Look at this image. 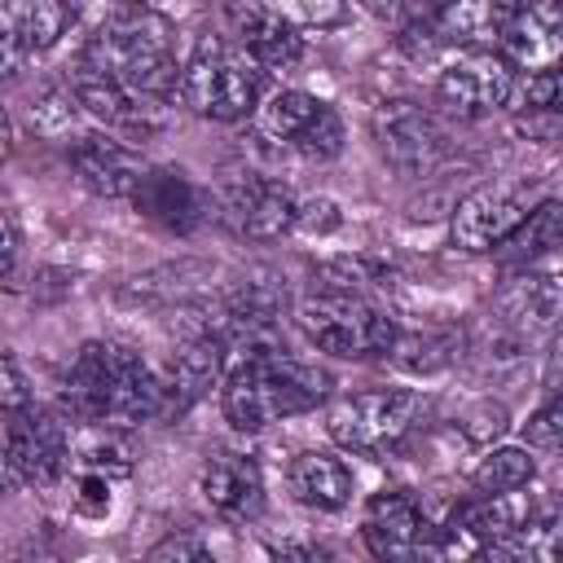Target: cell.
<instances>
[{
    "label": "cell",
    "mask_w": 563,
    "mask_h": 563,
    "mask_svg": "<svg viewBox=\"0 0 563 563\" xmlns=\"http://www.w3.org/2000/svg\"><path fill=\"white\" fill-rule=\"evenodd\" d=\"M66 84H70L79 110L92 114V119L106 123V128H119V132H128V136H145V132L163 128V106L132 97L128 88H119L114 79H106V75H97V70H88V66H79V62L70 66V79H66Z\"/></svg>",
    "instance_id": "e0dca14e"
},
{
    "label": "cell",
    "mask_w": 563,
    "mask_h": 563,
    "mask_svg": "<svg viewBox=\"0 0 563 563\" xmlns=\"http://www.w3.org/2000/svg\"><path fill=\"white\" fill-rule=\"evenodd\" d=\"M62 409L75 422L97 427L163 422V383L141 352L110 339H88L62 374Z\"/></svg>",
    "instance_id": "6da1fadb"
},
{
    "label": "cell",
    "mask_w": 563,
    "mask_h": 563,
    "mask_svg": "<svg viewBox=\"0 0 563 563\" xmlns=\"http://www.w3.org/2000/svg\"><path fill=\"white\" fill-rule=\"evenodd\" d=\"M528 128L532 132H545V136H563V114H532Z\"/></svg>",
    "instance_id": "f35d334b"
},
{
    "label": "cell",
    "mask_w": 563,
    "mask_h": 563,
    "mask_svg": "<svg viewBox=\"0 0 563 563\" xmlns=\"http://www.w3.org/2000/svg\"><path fill=\"white\" fill-rule=\"evenodd\" d=\"M321 97H312V92H303V88H277V92H268L264 101H260V110H255V119H260V132L264 136H273V141H282V145H295L308 128H312V119L321 114Z\"/></svg>",
    "instance_id": "d4e9b609"
},
{
    "label": "cell",
    "mask_w": 563,
    "mask_h": 563,
    "mask_svg": "<svg viewBox=\"0 0 563 563\" xmlns=\"http://www.w3.org/2000/svg\"><path fill=\"white\" fill-rule=\"evenodd\" d=\"M541 202H545L541 189L528 180H488V185L471 189L466 198H457L449 238H453V246H462L471 255L501 251Z\"/></svg>",
    "instance_id": "52a82bcc"
},
{
    "label": "cell",
    "mask_w": 563,
    "mask_h": 563,
    "mask_svg": "<svg viewBox=\"0 0 563 563\" xmlns=\"http://www.w3.org/2000/svg\"><path fill=\"white\" fill-rule=\"evenodd\" d=\"M519 110L528 114H563V70H545V75H528L519 88Z\"/></svg>",
    "instance_id": "1f68e13d"
},
{
    "label": "cell",
    "mask_w": 563,
    "mask_h": 563,
    "mask_svg": "<svg viewBox=\"0 0 563 563\" xmlns=\"http://www.w3.org/2000/svg\"><path fill=\"white\" fill-rule=\"evenodd\" d=\"M198 493L224 519H255L264 510V471L246 453H216L198 475Z\"/></svg>",
    "instance_id": "ffe728a7"
},
{
    "label": "cell",
    "mask_w": 563,
    "mask_h": 563,
    "mask_svg": "<svg viewBox=\"0 0 563 563\" xmlns=\"http://www.w3.org/2000/svg\"><path fill=\"white\" fill-rule=\"evenodd\" d=\"M497 53L515 70H532V75L563 70V0L506 4Z\"/></svg>",
    "instance_id": "4fadbf2b"
},
{
    "label": "cell",
    "mask_w": 563,
    "mask_h": 563,
    "mask_svg": "<svg viewBox=\"0 0 563 563\" xmlns=\"http://www.w3.org/2000/svg\"><path fill=\"white\" fill-rule=\"evenodd\" d=\"M550 251H563V202L559 198H545L519 224V233L501 246V255L515 260V268H523V264H532L537 255H550Z\"/></svg>",
    "instance_id": "484cf974"
},
{
    "label": "cell",
    "mask_w": 563,
    "mask_h": 563,
    "mask_svg": "<svg viewBox=\"0 0 563 563\" xmlns=\"http://www.w3.org/2000/svg\"><path fill=\"white\" fill-rule=\"evenodd\" d=\"M75 9L62 0H26V4H0V44L22 48L26 57L53 48L70 26H75Z\"/></svg>",
    "instance_id": "44dd1931"
},
{
    "label": "cell",
    "mask_w": 563,
    "mask_h": 563,
    "mask_svg": "<svg viewBox=\"0 0 563 563\" xmlns=\"http://www.w3.org/2000/svg\"><path fill=\"white\" fill-rule=\"evenodd\" d=\"M4 282L18 286V260H22V233H18V216L4 211Z\"/></svg>",
    "instance_id": "8d00e7d4"
},
{
    "label": "cell",
    "mask_w": 563,
    "mask_h": 563,
    "mask_svg": "<svg viewBox=\"0 0 563 563\" xmlns=\"http://www.w3.org/2000/svg\"><path fill=\"white\" fill-rule=\"evenodd\" d=\"M418 22H422L440 44H471V48H488V44H497V35H501L506 4H471V0H457V4L422 9V13H418Z\"/></svg>",
    "instance_id": "603a6c76"
},
{
    "label": "cell",
    "mask_w": 563,
    "mask_h": 563,
    "mask_svg": "<svg viewBox=\"0 0 563 563\" xmlns=\"http://www.w3.org/2000/svg\"><path fill=\"white\" fill-rule=\"evenodd\" d=\"M75 110H79V101H75L70 84H48V88L35 92L31 119H35V128H40L44 136H62V132L75 123Z\"/></svg>",
    "instance_id": "83f0119b"
},
{
    "label": "cell",
    "mask_w": 563,
    "mask_h": 563,
    "mask_svg": "<svg viewBox=\"0 0 563 563\" xmlns=\"http://www.w3.org/2000/svg\"><path fill=\"white\" fill-rule=\"evenodd\" d=\"M224 216L233 220L238 233H246L255 242H273V238L290 233L299 224V202H295V194L282 180L246 172V176L229 180V189H224Z\"/></svg>",
    "instance_id": "5bb4252c"
},
{
    "label": "cell",
    "mask_w": 563,
    "mask_h": 563,
    "mask_svg": "<svg viewBox=\"0 0 563 563\" xmlns=\"http://www.w3.org/2000/svg\"><path fill=\"white\" fill-rule=\"evenodd\" d=\"M141 563H216V554L194 537H163Z\"/></svg>",
    "instance_id": "d6a6232c"
},
{
    "label": "cell",
    "mask_w": 563,
    "mask_h": 563,
    "mask_svg": "<svg viewBox=\"0 0 563 563\" xmlns=\"http://www.w3.org/2000/svg\"><path fill=\"white\" fill-rule=\"evenodd\" d=\"M325 396H330V374L286 347L233 365L220 387V409L238 431H264L282 418L317 409Z\"/></svg>",
    "instance_id": "3957f363"
},
{
    "label": "cell",
    "mask_w": 563,
    "mask_h": 563,
    "mask_svg": "<svg viewBox=\"0 0 563 563\" xmlns=\"http://www.w3.org/2000/svg\"><path fill=\"white\" fill-rule=\"evenodd\" d=\"M75 62L154 106H167V97L180 92L185 75V66H176L172 53V22L154 9H114L84 40Z\"/></svg>",
    "instance_id": "7a4b0ae2"
},
{
    "label": "cell",
    "mask_w": 563,
    "mask_h": 563,
    "mask_svg": "<svg viewBox=\"0 0 563 563\" xmlns=\"http://www.w3.org/2000/svg\"><path fill=\"white\" fill-rule=\"evenodd\" d=\"M295 325L299 334L339 361H369V356H387L400 339L396 321L356 295H339V290H312L308 299H299L295 308Z\"/></svg>",
    "instance_id": "5b68a950"
},
{
    "label": "cell",
    "mask_w": 563,
    "mask_h": 563,
    "mask_svg": "<svg viewBox=\"0 0 563 563\" xmlns=\"http://www.w3.org/2000/svg\"><path fill=\"white\" fill-rule=\"evenodd\" d=\"M462 563H519L510 545H479L475 554H466Z\"/></svg>",
    "instance_id": "74e56055"
},
{
    "label": "cell",
    "mask_w": 563,
    "mask_h": 563,
    "mask_svg": "<svg viewBox=\"0 0 563 563\" xmlns=\"http://www.w3.org/2000/svg\"><path fill=\"white\" fill-rule=\"evenodd\" d=\"M273 563H334V554L312 541H282L273 545Z\"/></svg>",
    "instance_id": "d590c367"
},
{
    "label": "cell",
    "mask_w": 563,
    "mask_h": 563,
    "mask_svg": "<svg viewBox=\"0 0 563 563\" xmlns=\"http://www.w3.org/2000/svg\"><path fill=\"white\" fill-rule=\"evenodd\" d=\"M361 537L378 563H449L444 528H435L422 506L400 488L369 497Z\"/></svg>",
    "instance_id": "ba28073f"
},
{
    "label": "cell",
    "mask_w": 563,
    "mask_h": 563,
    "mask_svg": "<svg viewBox=\"0 0 563 563\" xmlns=\"http://www.w3.org/2000/svg\"><path fill=\"white\" fill-rule=\"evenodd\" d=\"M132 207L167 233H194L207 220V198L180 167H150L132 194Z\"/></svg>",
    "instance_id": "d6986e66"
},
{
    "label": "cell",
    "mask_w": 563,
    "mask_h": 563,
    "mask_svg": "<svg viewBox=\"0 0 563 563\" xmlns=\"http://www.w3.org/2000/svg\"><path fill=\"white\" fill-rule=\"evenodd\" d=\"M70 462V431L66 418L53 409H22L4 413V475L9 484L22 488H44L53 484Z\"/></svg>",
    "instance_id": "9c48e42d"
},
{
    "label": "cell",
    "mask_w": 563,
    "mask_h": 563,
    "mask_svg": "<svg viewBox=\"0 0 563 563\" xmlns=\"http://www.w3.org/2000/svg\"><path fill=\"white\" fill-rule=\"evenodd\" d=\"M70 167L79 185L92 189L97 198H132L150 172L141 150H132L110 132H84L79 141H70Z\"/></svg>",
    "instance_id": "2e32d148"
},
{
    "label": "cell",
    "mask_w": 563,
    "mask_h": 563,
    "mask_svg": "<svg viewBox=\"0 0 563 563\" xmlns=\"http://www.w3.org/2000/svg\"><path fill=\"white\" fill-rule=\"evenodd\" d=\"M286 488L308 510H343L352 501V471L339 457H330L321 449H308L290 462Z\"/></svg>",
    "instance_id": "7402d4cb"
},
{
    "label": "cell",
    "mask_w": 563,
    "mask_h": 563,
    "mask_svg": "<svg viewBox=\"0 0 563 563\" xmlns=\"http://www.w3.org/2000/svg\"><path fill=\"white\" fill-rule=\"evenodd\" d=\"M339 207L330 202V198H308V202H299V224L295 229H303V233H334L339 229Z\"/></svg>",
    "instance_id": "e575fe53"
},
{
    "label": "cell",
    "mask_w": 563,
    "mask_h": 563,
    "mask_svg": "<svg viewBox=\"0 0 563 563\" xmlns=\"http://www.w3.org/2000/svg\"><path fill=\"white\" fill-rule=\"evenodd\" d=\"M290 150H299L303 158H317V163L334 158V154L343 150V119H339V110L325 101V106H321V114L312 119V128H308Z\"/></svg>",
    "instance_id": "f1b7e54d"
},
{
    "label": "cell",
    "mask_w": 563,
    "mask_h": 563,
    "mask_svg": "<svg viewBox=\"0 0 563 563\" xmlns=\"http://www.w3.org/2000/svg\"><path fill=\"white\" fill-rule=\"evenodd\" d=\"M519 563H563V493L532 497V515L515 537Z\"/></svg>",
    "instance_id": "cb8c5ba5"
},
{
    "label": "cell",
    "mask_w": 563,
    "mask_h": 563,
    "mask_svg": "<svg viewBox=\"0 0 563 563\" xmlns=\"http://www.w3.org/2000/svg\"><path fill=\"white\" fill-rule=\"evenodd\" d=\"M260 97H264V66L238 40L202 35L180 75V101L202 119L233 123L260 110Z\"/></svg>",
    "instance_id": "277c9868"
},
{
    "label": "cell",
    "mask_w": 563,
    "mask_h": 563,
    "mask_svg": "<svg viewBox=\"0 0 563 563\" xmlns=\"http://www.w3.org/2000/svg\"><path fill=\"white\" fill-rule=\"evenodd\" d=\"M493 317L515 343H541L563 325V286L532 264L510 268L493 290Z\"/></svg>",
    "instance_id": "7c38bea8"
},
{
    "label": "cell",
    "mask_w": 563,
    "mask_h": 563,
    "mask_svg": "<svg viewBox=\"0 0 563 563\" xmlns=\"http://www.w3.org/2000/svg\"><path fill=\"white\" fill-rule=\"evenodd\" d=\"M515 66L497 48H462L435 75V97L462 119H479L515 101Z\"/></svg>",
    "instance_id": "8fae6325"
},
{
    "label": "cell",
    "mask_w": 563,
    "mask_h": 563,
    "mask_svg": "<svg viewBox=\"0 0 563 563\" xmlns=\"http://www.w3.org/2000/svg\"><path fill=\"white\" fill-rule=\"evenodd\" d=\"M229 26H233V40L264 70H290L303 57V31L277 4H233Z\"/></svg>",
    "instance_id": "ac0fdd59"
},
{
    "label": "cell",
    "mask_w": 563,
    "mask_h": 563,
    "mask_svg": "<svg viewBox=\"0 0 563 563\" xmlns=\"http://www.w3.org/2000/svg\"><path fill=\"white\" fill-rule=\"evenodd\" d=\"M427 418V396L413 387H369L325 409V431L352 453H391Z\"/></svg>",
    "instance_id": "8992f818"
},
{
    "label": "cell",
    "mask_w": 563,
    "mask_h": 563,
    "mask_svg": "<svg viewBox=\"0 0 563 563\" xmlns=\"http://www.w3.org/2000/svg\"><path fill=\"white\" fill-rule=\"evenodd\" d=\"M0 400H4V413H22V409L35 405L31 387H26V374H22L13 352H4V361H0Z\"/></svg>",
    "instance_id": "836d02e7"
},
{
    "label": "cell",
    "mask_w": 563,
    "mask_h": 563,
    "mask_svg": "<svg viewBox=\"0 0 563 563\" xmlns=\"http://www.w3.org/2000/svg\"><path fill=\"white\" fill-rule=\"evenodd\" d=\"M224 369L229 365H224L220 334H211V330H185L176 356L158 369V383H163V418H180L185 409H194Z\"/></svg>",
    "instance_id": "9a60e30c"
},
{
    "label": "cell",
    "mask_w": 563,
    "mask_h": 563,
    "mask_svg": "<svg viewBox=\"0 0 563 563\" xmlns=\"http://www.w3.org/2000/svg\"><path fill=\"white\" fill-rule=\"evenodd\" d=\"M523 440H528V449H537V453L563 457V396H550V400L523 422Z\"/></svg>",
    "instance_id": "4dcf8cb0"
},
{
    "label": "cell",
    "mask_w": 563,
    "mask_h": 563,
    "mask_svg": "<svg viewBox=\"0 0 563 563\" xmlns=\"http://www.w3.org/2000/svg\"><path fill=\"white\" fill-rule=\"evenodd\" d=\"M374 128V145L383 154L387 167H396L400 176H427L444 163L449 154V136L440 128V119L431 110H422L418 101H383L369 119Z\"/></svg>",
    "instance_id": "30bf717a"
},
{
    "label": "cell",
    "mask_w": 563,
    "mask_h": 563,
    "mask_svg": "<svg viewBox=\"0 0 563 563\" xmlns=\"http://www.w3.org/2000/svg\"><path fill=\"white\" fill-rule=\"evenodd\" d=\"M532 475H537V466H532L528 449H510L506 444V449H488L479 457V466L471 471V484H475L479 497H493V493H519V488H528Z\"/></svg>",
    "instance_id": "4316f807"
},
{
    "label": "cell",
    "mask_w": 563,
    "mask_h": 563,
    "mask_svg": "<svg viewBox=\"0 0 563 563\" xmlns=\"http://www.w3.org/2000/svg\"><path fill=\"white\" fill-rule=\"evenodd\" d=\"M396 361L400 365H409V369H435V365H449L453 361V352H457V343L453 339H444V334H413V339H396Z\"/></svg>",
    "instance_id": "f546056e"
}]
</instances>
